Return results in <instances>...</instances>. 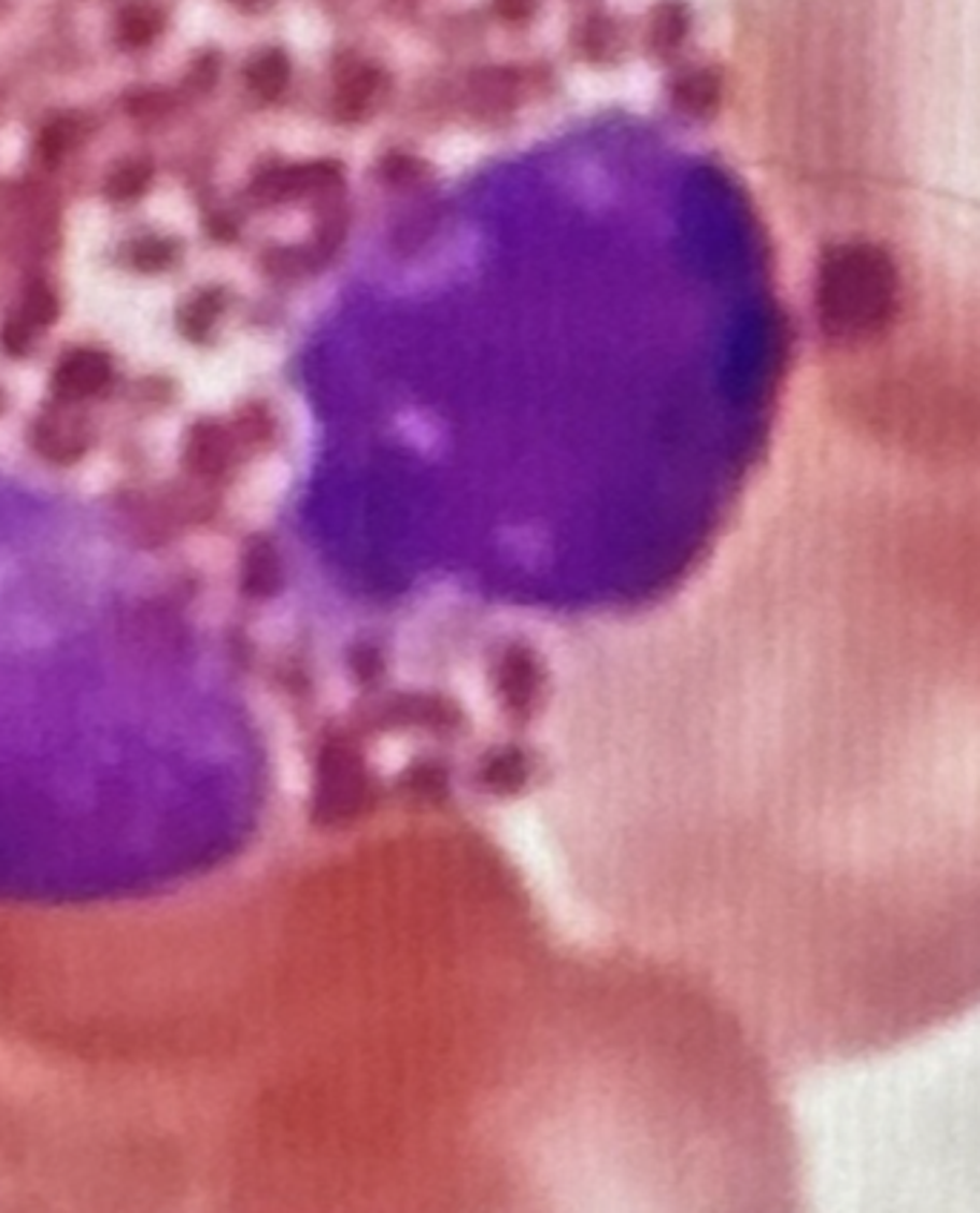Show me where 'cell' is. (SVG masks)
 Segmentation results:
<instances>
[{
    "mask_svg": "<svg viewBox=\"0 0 980 1213\" xmlns=\"http://www.w3.org/2000/svg\"><path fill=\"white\" fill-rule=\"evenodd\" d=\"M112 365L110 359L98 351H72L69 356H63L55 370V394H60L63 399H86V396L101 394L103 387L110 385Z\"/></svg>",
    "mask_w": 980,
    "mask_h": 1213,
    "instance_id": "1",
    "label": "cell"
},
{
    "mask_svg": "<svg viewBox=\"0 0 980 1213\" xmlns=\"http://www.w3.org/2000/svg\"><path fill=\"white\" fill-rule=\"evenodd\" d=\"M236 460V436L218 422H198L187 442V465L201 479L222 477Z\"/></svg>",
    "mask_w": 980,
    "mask_h": 1213,
    "instance_id": "2",
    "label": "cell"
},
{
    "mask_svg": "<svg viewBox=\"0 0 980 1213\" xmlns=\"http://www.w3.org/2000/svg\"><path fill=\"white\" fill-rule=\"evenodd\" d=\"M34 442L41 448V453H46L55 462H69L77 460L89 445V434L81 425V419L75 413H52L43 417L38 422V434Z\"/></svg>",
    "mask_w": 980,
    "mask_h": 1213,
    "instance_id": "3",
    "label": "cell"
},
{
    "mask_svg": "<svg viewBox=\"0 0 980 1213\" xmlns=\"http://www.w3.org/2000/svg\"><path fill=\"white\" fill-rule=\"evenodd\" d=\"M153 181V167L146 161H124L110 172L106 179V196L112 201H132L150 187Z\"/></svg>",
    "mask_w": 980,
    "mask_h": 1213,
    "instance_id": "4",
    "label": "cell"
},
{
    "mask_svg": "<svg viewBox=\"0 0 980 1213\" xmlns=\"http://www.w3.org/2000/svg\"><path fill=\"white\" fill-rule=\"evenodd\" d=\"M158 32H161V15L146 3L129 6L120 15V41L127 46H146Z\"/></svg>",
    "mask_w": 980,
    "mask_h": 1213,
    "instance_id": "5",
    "label": "cell"
},
{
    "mask_svg": "<svg viewBox=\"0 0 980 1213\" xmlns=\"http://www.w3.org/2000/svg\"><path fill=\"white\" fill-rule=\"evenodd\" d=\"M218 310H222V301H218V296L215 293H204V296H198V299H193L184 308V313H181V327H184V334L189 336V339H204L207 330L213 327L215 316H218Z\"/></svg>",
    "mask_w": 980,
    "mask_h": 1213,
    "instance_id": "6",
    "label": "cell"
},
{
    "mask_svg": "<svg viewBox=\"0 0 980 1213\" xmlns=\"http://www.w3.org/2000/svg\"><path fill=\"white\" fill-rule=\"evenodd\" d=\"M20 319H24L32 330L34 327H49L52 322L58 319V299H55L43 284H34V287L26 291Z\"/></svg>",
    "mask_w": 980,
    "mask_h": 1213,
    "instance_id": "7",
    "label": "cell"
},
{
    "mask_svg": "<svg viewBox=\"0 0 980 1213\" xmlns=\"http://www.w3.org/2000/svg\"><path fill=\"white\" fill-rule=\"evenodd\" d=\"M75 127H72V121H55V124H49V127L43 129L41 132V141H38V153H41V158H46V161H58L60 155L67 153L69 146L75 144Z\"/></svg>",
    "mask_w": 980,
    "mask_h": 1213,
    "instance_id": "8",
    "label": "cell"
},
{
    "mask_svg": "<svg viewBox=\"0 0 980 1213\" xmlns=\"http://www.w3.org/2000/svg\"><path fill=\"white\" fill-rule=\"evenodd\" d=\"M172 244L170 241L164 239H141L132 248V265L138 267V270H144V273H155V270H164V267L170 265L172 262Z\"/></svg>",
    "mask_w": 980,
    "mask_h": 1213,
    "instance_id": "9",
    "label": "cell"
},
{
    "mask_svg": "<svg viewBox=\"0 0 980 1213\" xmlns=\"http://www.w3.org/2000/svg\"><path fill=\"white\" fill-rule=\"evenodd\" d=\"M239 436L247 442H261L270 436V419L261 410H247L239 417Z\"/></svg>",
    "mask_w": 980,
    "mask_h": 1213,
    "instance_id": "10",
    "label": "cell"
},
{
    "mask_svg": "<svg viewBox=\"0 0 980 1213\" xmlns=\"http://www.w3.org/2000/svg\"><path fill=\"white\" fill-rule=\"evenodd\" d=\"M29 336H32V327L26 325L24 319H15L3 330V344L9 348V353H24L26 344H29Z\"/></svg>",
    "mask_w": 980,
    "mask_h": 1213,
    "instance_id": "11",
    "label": "cell"
}]
</instances>
